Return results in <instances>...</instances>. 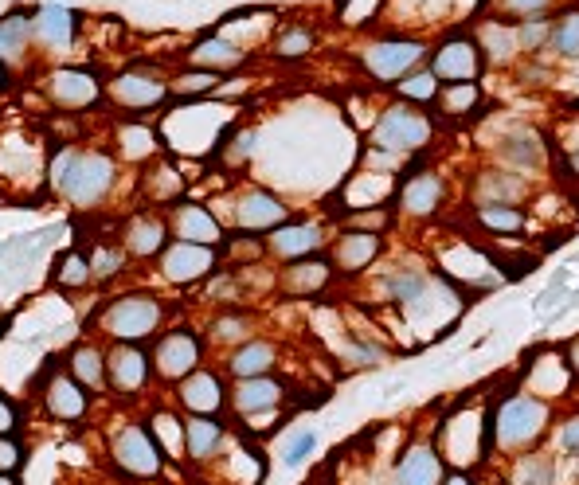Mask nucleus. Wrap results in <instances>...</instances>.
Wrapping results in <instances>:
<instances>
[{"label": "nucleus", "instance_id": "41", "mask_svg": "<svg viewBox=\"0 0 579 485\" xmlns=\"http://www.w3.org/2000/svg\"><path fill=\"white\" fill-rule=\"evenodd\" d=\"M313 446H317L313 431H310V435H298V439L286 446V462H290V466H298V462H302L306 454H313Z\"/></svg>", "mask_w": 579, "mask_h": 485}, {"label": "nucleus", "instance_id": "21", "mask_svg": "<svg viewBox=\"0 0 579 485\" xmlns=\"http://www.w3.org/2000/svg\"><path fill=\"white\" fill-rule=\"evenodd\" d=\"M165 247V223L161 220H149V216H141L126 227V251L130 255H157Z\"/></svg>", "mask_w": 579, "mask_h": 485}, {"label": "nucleus", "instance_id": "25", "mask_svg": "<svg viewBox=\"0 0 579 485\" xmlns=\"http://www.w3.org/2000/svg\"><path fill=\"white\" fill-rule=\"evenodd\" d=\"M270 360H274L270 345H263V341H251V345H243L239 353L231 356V372H235L239 380H251V376H267Z\"/></svg>", "mask_w": 579, "mask_h": 485}, {"label": "nucleus", "instance_id": "27", "mask_svg": "<svg viewBox=\"0 0 579 485\" xmlns=\"http://www.w3.org/2000/svg\"><path fill=\"white\" fill-rule=\"evenodd\" d=\"M376 251H380V239H376V235H345L341 247H337V263L345 266V270H360Z\"/></svg>", "mask_w": 579, "mask_h": 485}, {"label": "nucleus", "instance_id": "4", "mask_svg": "<svg viewBox=\"0 0 579 485\" xmlns=\"http://www.w3.org/2000/svg\"><path fill=\"white\" fill-rule=\"evenodd\" d=\"M427 133H431V126L423 122V114L396 106V110H388V114L380 118V126H376V145L396 149V153H407V149L423 145Z\"/></svg>", "mask_w": 579, "mask_h": 485}, {"label": "nucleus", "instance_id": "29", "mask_svg": "<svg viewBox=\"0 0 579 485\" xmlns=\"http://www.w3.org/2000/svg\"><path fill=\"white\" fill-rule=\"evenodd\" d=\"M552 47L560 55H579V12H568L560 24H552Z\"/></svg>", "mask_w": 579, "mask_h": 485}, {"label": "nucleus", "instance_id": "10", "mask_svg": "<svg viewBox=\"0 0 579 485\" xmlns=\"http://www.w3.org/2000/svg\"><path fill=\"white\" fill-rule=\"evenodd\" d=\"M110 94H114L122 106H130V110H149V106L165 102L169 87H161L157 79H149V75H141V71H126V75H118V79L110 83Z\"/></svg>", "mask_w": 579, "mask_h": 485}, {"label": "nucleus", "instance_id": "46", "mask_svg": "<svg viewBox=\"0 0 579 485\" xmlns=\"http://www.w3.org/2000/svg\"><path fill=\"white\" fill-rule=\"evenodd\" d=\"M0 485H16V482H12V474H0Z\"/></svg>", "mask_w": 579, "mask_h": 485}, {"label": "nucleus", "instance_id": "3", "mask_svg": "<svg viewBox=\"0 0 579 485\" xmlns=\"http://www.w3.org/2000/svg\"><path fill=\"white\" fill-rule=\"evenodd\" d=\"M114 458H118V466L126 470V474H134V478H153V474H161V446L149 439L141 427H126L118 439H114Z\"/></svg>", "mask_w": 579, "mask_h": 485}, {"label": "nucleus", "instance_id": "39", "mask_svg": "<svg viewBox=\"0 0 579 485\" xmlns=\"http://www.w3.org/2000/svg\"><path fill=\"white\" fill-rule=\"evenodd\" d=\"M482 220L493 223V227H505V231H517V227H521V216H517L513 208H486Z\"/></svg>", "mask_w": 579, "mask_h": 485}, {"label": "nucleus", "instance_id": "35", "mask_svg": "<svg viewBox=\"0 0 579 485\" xmlns=\"http://www.w3.org/2000/svg\"><path fill=\"white\" fill-rule=\"evenodd\" d=\"M24 462V450L12 435H0V474H16Z\"/></svg>", "mask_w": 579, "mask_h": 485}, {"label": "nucleus", "instance_id": "31", "mask_svg": "<svg viewBox=\"0 0 579 485\" xmlns=\"http://www.w3.org/2000/svg\"><path fill=\"white\" fill-rule=\"evenodd\" d=\"M400 90L407 98H415V102H431V98L439 94V79H435L431 71H423V75H403Z\"/></svg>", "mask_w": 579, "mask_h": 485}, {"label": "nucleus", "instance_id": "18", "mask_svg": "<svg viewBox=\"0 0 579 485\" xmlns=\"http://www.w3.org/2000/svg\"><path fill=\"white\" fill-rule=\"evenodd\" d=\"M317 243H321V231L313 227V223H302V227H278L274 231V255H282V259H306L310 251H317Z\"/></svg>", "mask_w": 579, "mask_h": 485}, {"label": "nucleus", "instance_id": "13", "mask_svg": "<svg viewBox=\"0 0 579 485\" xmlns=\"http://www.w3.org/2000/svg\"><path fill=\"white\" fill-rule=\"evenodd\" d=\"M32 36L51 47V51H67L71 40H75V12L71 8H44L32 20Z\"/></svg>", "mask_w": 579, "mask_h": 485}, {"label": "nucleus", "instance_id": "33", "mask_svg": "<svg viewBox=\"0 0 579 485\" xmlns=\"http://www.w3.org/2000/svg\"><path fill=\"white\" fill-rule=\"evenodd\" d=\"M122 266H126V251H94L90 274H94V278H114Z\"/></svg>", "mask_w": 579, "mask_h": 485}, {"label": "nucleus", "instance_id": "23", "mask_svg": "<svg viewBox=\"0 0 579 485\" xmlns=\"http://www.w3.org/2000/svg\"><path fill=\"white\" fill-rule=\"evenodd\" d=\"M325 278H329V270H325L321 259H302V263H294L282 274V286H286L290 294H310V290H321V286H325Z\"/></svg>", "mask_w": 579, "mask_h": 485}, {"label": "nucleus", "instance_id": "15", "mask_svg": "<svg viewBox=\"0 0 579 485\" xmlns=\"http://www.w3.org/2000/svg\"><path fill=\"white\" fill-rule=\"evenodd\" d=\"M44 403L51 415H59V419H83L87 415V399L79 392V380H71V376H51V384H47L44 392Z\"/></svg>", "mask_w": 579, "mask_h": 485}, {"label": "nucleus", "instance_id": "36", "mask_svg": "<svg viewBox=\"0 0 579 485\" xmlns=\"http://www.w3.org/2000/svg\"><path fill=\"white\" fill-rule=\"evenodd\" d=\"M122 145H130V157H145L153 149V133L141 130V126H130V130L122 133Z\"/></svg>", "mask_w": 579, "mask_h": 485}, {"label": "nucleus", "instance_id": "6", "mask_svg": "<svg viewBox=\"0 0 579 485\" xmlns=\"http://www.w3.org/2000/svg\"><path fill=\"white\" fill-rule=\"evenodd\" d=\"M216 263V251L212 247H200V243H173L165 251V278L169 282H192L200 274H208Z\"/></svg>", "mask_w": 579, "mask_h": 485}, {"label": "nucleus", "instance_id": "30", "mask_svg": "<svg viewBox=\"0 0 579 485\" xmlns=\"http://www.w3.org/2000/svg\"><path fill=\"white\" fill-rule=\"evenodd\" d=\"M59 282L63 286H71V290H79V286H87L90 282V263L83 255H63V263H59Z\"/></svg>", "mask_w": 579, "mask_h": 485}, {"label": "nucleus", "instance_id": "9", "mask_svg": "<svg viewBox=\"0 0 579 485\" xmlns=\"http://www.w3.org/2000/svg\"><path fill=\"white\" fill-rule=\"evenodd\" d=\"M235 220L247 231H278L286 223V208L270 196V192H247L239 204H235Z\"/></svg>", "mask_w": 579, "mask_h": 485}, {"label": "nucleus", "instance_id": "45", "mask_svg": "<svg viewBox=\"0 0 579 485\" xmlns=\"http://www.w3.org/2000/svg\"><path fill=\"white\" fill-rule=\"evenodd\" d=\"M568 442H572V446H579V423H576V427H572V435H568Z\"/></svg>", "mask_w": 579, "mask_h": 485}, {"label": "nucleus", "instance_id": "11", "mask_svg": "<svg viewBox=\"0 0 579 485\" xmlns=\"http://www.w3.org/2000/svg\"><path fill=\"white\" fill-rule=\"evenodd\" d=\"M180 403L192 415H216L223 403V384L212 372H188L180 380Z\"/></svg>", "mask_w": 579, "mask_h": 485}, {"label": "nucleus", "instance_id": "40", "mask_svg": "<svg viewBox=\"0 0 579 485\" xmlns=\"http://www.w3.org/2000/svg\"><path fill=\"white\" fill-rule=\"evenodd\" d=\"M548 32H552V28H548V20H540V16H536V20H525V24H521L517 40H521V44H544V36H548Z\"/></svg>", "mask_w": 579, "mask_h": 485}, {"label": "nucleus", "instance_id": "22", "mask_svg": "<svg viewBox=\"0 0 579 485\" xmlns=\"http://www.w3.org/2000/svg\"><path fill=\"white\" fill-rule=\"evenodd\" d=\"M28 44H32V20L24 16L0 20V63H16Z\"/></svg>", "mask_w": 579, "mask_h": 485}, {"label": "nucleus", "instance_id": "16", "mask_svg": "<svg viewBox=\"0 0 579 485\" xmlns=\"http://www.w3.org/2000/svg\"><path fill=\"white\" fill-rule=\"evenodd\" d=\"M278 399H282V384H278V380H270V376H251V380L239 384L235 407H239L243 415H259V411H270Z\"/></svg>", "mask_w": 579, "mask_h": 485}, {"label": "nucleus", "instance_id": "5", "mask_svg": "<svg viewBox=\"0 0 579 485\" xmlns=\"http://www.w3.org/2000/svg\"><path fill=\"white\" fill-rule=\"evenodd\" d=\"M153 364H157V372H161L165 380H184V376L196 372V364H200L196 337H192V333H169V337H161V345H157V353H153Z\"/></svg>", "mask_w": 579, "mask_h": 485}, {"label": "nucleus", "instance_id": "12", "mask_svg": "<svg viewBox=\"0 0 579 485\" xmlns=\"http://www.w3.org/2000/svg\"><path fill=\"white\" fill-rule=\"evenodd\" d=\"M431 75H435V79H458V83L474 79V75H478V47L470 44V40H450V44L435 55Z\"/></svg>", "mask_w": 579, "mask_h": 485}, {"label": "nucleus", "instance_id": "7", "mask_svg": "<svg viewBox=\"0 0 579 485\" xmlns=\"http://www.w3.org/2000/svg\"><path fill=\"white\" fill-rule=\"evenodd\" d=\"M423 47L407 44V40H384L368 51V71L376 79H396V75H407L415 63H419Z\"/></svg>", "mask_w": 579, "mask_h": 485}, {"label": "nucleus", "instance_id": "19", "mask_svg": "<svg viewBox=\"0 0 579 485\" xmlns=\"http://www.w3.org/2000/svg\"><path fill=\"white\" fill-rule=\"evenodd\" d=\"M177 235L180 243H200V247H212L220 239V223L212 220L204 208H192L184 204L177 212Z\"/></svg>", "mask_w": 579, "mask_h": 485}, {"label": "nucleus", "instance_id": "2", "mask_svg": "<svg viewBox=\"0 0 579 485\" xmlns=\"http://www.w3.org/2000/svg\"><path fill=\"white\" fill-rule=\"evenodd\" d=\"M161 302L157 298H122L102 313V325L110 337H118L122 345H137L141 337H149L161 325Z\"/></svg>", "mask_w": 579, "mask_h": 485}, {"label": "nucleus", "instance_id": "43", "mask_svg": "<svg viewBox=\"0 0 579 485\" xmlns=\"http://www.w3.org/2000/svg\"><path fill=\"white\" fill-rule=\"evenodd\" d=\"M474 98H478V90L466 87V90H462V94H446L443 102H446V106H450V110H466V106H470Z\"/></svg>", "mask_w": 579, "mask_h": 485}, {"label": "nucleus", "instance_id": "17", "mask_svg": "<svg viewBox=\"0 0 579 485\" xmlns=\"http://www.w3.org/2000/svg\"><path fill=\"white\" fill-rule=\"evenodd\" d=\"M243 59H247V55H243L235 44L220 40V36L200 40V44L192 47V63H196V67H204V71H216V75H223V71H235Z\"/></svg>", "mask_w": 579, "mask_h": 485}, {"label": "nucleus", "instance_id": "42", "mask_svg": "<svg viewBox=\"0 0 579 485\" xmlns=\"http://www.w3.org/2000/svg\"><path fill=\"white\" fill-rule=\"evenodd\" d=\"M16 431V407L0 396V435H12Z\"/></svg>", "mask_w": 579, "mask_h": 485}, {"label": "nucleus", "instance_id": "1", "mask_svg": "<svg viewBox=\"0 0 579 485\" xmlns=\"http://www.w3.org/2000/svg\"><path fill=\"white\" fill-rule=\"evenodd\" d=\"M51 184H55L71 204L90 208V204H98V200L110 192L114 165H110V157H102V153H71V149H63V153H55V161H51Z\"/></svg>", "mask_w": 579, "mask_h": 485}, {"label": "nucleus", "instance_id": "24", "mask_svg": "<svg viewBox=\"0 0 579 485\" xmlns=\"http://www.w3.org/2000/svg\"><path fill=\"white\" fill-rule=\"evenodd\" d=\"M71 376L83 384V388H102L106 384V356L98 353V349H75L71 353Z\"/></svg>", "mask_w": 579, "mask_h": 485}, {"label": "nucleus", "instance_id": "20", "mask_svg": "<svg viewBox=\"0 0 579 485\" xmlns=\"http://www.w3.org/2000/svg\"><path fill=\"white\" fill-rule=\"evenodd\" d=\"M223 439V427L212 419V415H192L188 427H184V450L192 458H208Z\"/></svg>", "mask_w": 579, "mask_h": 485}, {"label": "nucleus", "instance_id": "32", "mask_svg": "<svg viewBox=\"0 0 579 485\" xmlns=\"http://www.w3.org/2000/svg\"><path fill=\"white\" fill-rule=\"evenodd\" d=\"M310 44H313V36L306 28H290V32L278 36V55H282V59H298V55L310 51Z\"/></svg>", "mask_w": 579, "mask_h": 485}, {"label": "nucleus", "instance_id": "44", "mask_svg": "<svg viewBox=\"0 0 579 485\" xmlns=\"http://www.w3.org/2000/svg\"><path fill=\"white\" fill-rule=\"evenodd\" d=\"M509 8H521V12H536V8H544L548 0H505Z\"/></svg>", "mask_w": 579, "mask_h": 485}, {"label": "nucleus", "instance_id": "28", "mask_svg": "<svg viewBox=\"0 0 579 485\" xmlns=\"http://www.w3.org/2000/svg\"><path fill=\"white\" fill-rule=\"evenodd\" d=\"M439 478V462L427 454V450H415V454H407L400 466V482L403 485H435Z\"/></svg>", "mask_w": 579, "mask_h": 485}, {"label": "nucleus", "instance_id": "8", "mask_svg": "<svg viewBox=\"0 0 579 485\" xmlns=\"http://www.w3.org/2000/svg\"><path fill=\"white\" fill-rule=\"evenodd\" d=\"M106 380L118 392H137L149 380V360L137 345H118L114 353L106 356Z\"/></svg>", "mask_w": 579, "mask_h": 485}, {"label": "nucleus", "instance_id": "38", "mask_svg": "<svg viewBox=\"0 0 579 485\" xmlns=\"http://www.w3.org/2000/svg\"><path fill=\"white\" fill-rule=\"evenodd\" d=\"M392 290H396L400 302H415V298L423 294V278H419V274H403V278L392 282Z\"/></svg>", "mask_w": 579, "mask_h": 485}, {"label": "nucleus", "instance_id": "14", "mask_svg": "<svg viewBox=\"0 0 579 485\" xmlns=\"http://www.w3.org/2000/svg\"><path fill=\"white\" fill-rule=\"evenodd\" d=\"M51 98L59 102V106H90L94 98H98V83H94V75L87 71H55L51 75Z\"/></svg>", "mask_w": 579, "mask_h": 485}, {"label": "nucleus", "instance_id": "26", "mask_svg": "<svg viewBox=\"0 0 579 485\" xmlns=\"http://www.w3.org/2000/svg\"><path fill=\"white\" fill-rule=\"evenodd\" d=\"M439 180L435 177H415L403 184V208L415 212V216H427L435 204H439Z\"/></svg>", "mask_w": 579, "mask_h": 485}, {"label": "nucleus", "instance_id": "37", "mask_svg": "<svg viewBox=\"0 0 579 485\" xmlns=\"http://www.w3.org/2000/svg\"><path fill=\"white\" fill-rule=\"evenodd\" d=\"M212 333H216V341H239V337H247V321L243 317H220Z\"/></svg>", "mask_w": 579, "mask_h": 485}, {"label": "nucleus", "instance_id": "34", "mask_svg": "<svg viewBox=\"0 0 579 485\" xmlns=\"http://www.w3.org/2000/svg\"><path fill=\"white\" fill-rule=\"evenodd\" d=\"M220 83V75L216 71H196V75H180L177 79V94H204L208 87H216Z\"/></svg>", "mask_w": 579, "mask_h": 485}]
</instances>
